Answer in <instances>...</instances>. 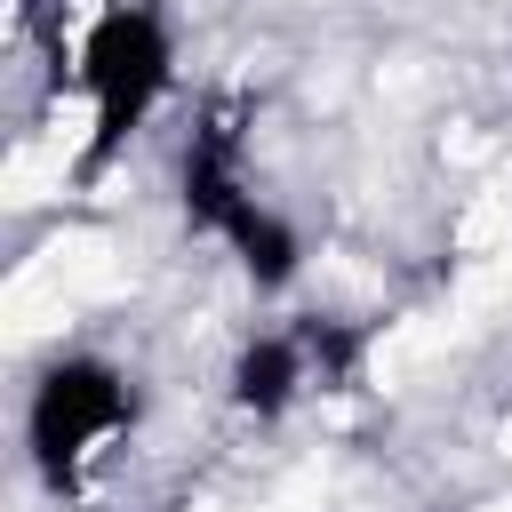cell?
Wrapping results in <instances>:
<instances>
[{
	"instance_id": "cell-1",
	"label": "cell",
	"mask_w": 512,
	"mask_h": 512,
	"mask_svg": "<svg viewBox=\"0 0 512 512\" xmlns=\"http://www.w3.org/2000/svg\"><path fill=\"white\" fill-rule=\"evenodd\" d=\"M72 88L88 104L80 176H96L152 128V112L176 88V32H168V16L144 8V0H104L80 24V40H72Z\"/></svg>"
},
{
	"instance_id": "cell-4",
	"label": "cell",
	"mask_w": 512,
	"mask_h": 512,
	"mask_svg": "<svg viewBox=\"0 0 512 512\" xmlns=\"http://www.w3.org/2000/svg\"><path fill=\"white\" fill-rule=\"evenodd\" d=\"M304 384H312V344L296 328H264V336H248L232 352V408L256 416V424L288 416L304 400Z\"/></svg>"
},
{
	"instance_id": "cell-3",
	"label": "cell",
	"mask_w": 512,
	"mask_h": 512,
	"mask_svg": "<svg viewBox=\"0 0 512 512\" xmlns=\"http://www.w3.org/2000/svg\"><path fill=\"white\" fill-rule=\"evenodd\" d=\"M184 208H192L200 232H216V240L240 256V272H248L256 288H288V280H296L304 248H296V232L240 184L224 136H200V144L184 152Z\"/></svg>"
},
{
	"instance_id": "cell-2",
	"label": "cell",
	"mask_w": 512,
	"mask_h": 512,
	"mask_svg": "<svg viewBox=\"0 0 512 512\" xmlns=\"http://www.w3.org/2000/svg\"><path fill=\"white\" fill-rule=\"evenodd\" d=\"M136 424V384L104 352H56L24 392V464L64 496L80 488Z\"/></svg>"
}]
</instances>
